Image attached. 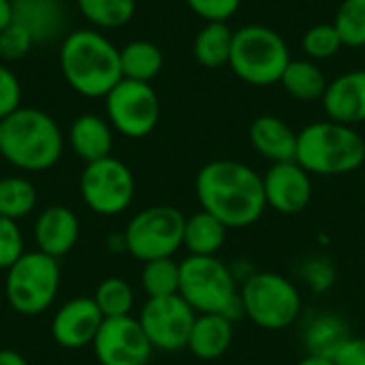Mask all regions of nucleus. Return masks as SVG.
<instances>
[{
    "mask_svg": "<svg viewBox=\"0 0 365 365\" xmlns=\"http://www.w3.org/2000/svg\"><path fill=\"white\" fill-rule=\"evenodd\" d=\"M105 317L94 297H77L64 304L51 321L53 340L64 349H81L92 344Z\"/></svg>",
    "mask_w": 365,
    "mask_h": 365,
    "instance_id": "obj_15",
    "label": "nucleus"
},
{
    "mask_svg": "<svg viewBox=\"0 0 365 365\" xmlns=\"http://www.w3.org/2000/svg\"><path fill=\"white\" fill-rule=\"evenodd\" d=\"M195 319L197 312L180 293L169 297H148L139 314L148 340L154 349L165 353H178L188 346Z\"/></svg>",
    "mask_w": 365,
    "mask_h": 365,
    "instance_id": "obj_12",
    "label": "nucleus"
},
{
    "mask_svg": "<svg viewBox=\"0 0 365 365\" xmlns=\"http://www.w3.org/2000/svg\"><path fill=\"white\" fill-rule=\"evenodd\" d=\"M233 344V321L220 314H197L188 351L203 361L220 359Z\"/></svg>",
    "mask_w": 365,
    "mask_h": 365,
    "instance_id": "obj_21",
    "label": "nucleus"
},
{
    "mask_svg": "<svg viewBox=\"0 0 365 365\" xmlns=\"http://www.w3.org/2000/svg\"><path fill=\"white\" fill-rule=\"evenodd\" d=\"M295 365H336L331 357H321V355H306L302 361H297Z\"/></svg>",
    "mask_w": 365,
    "mask_h": 365,
    "instance_id": "obj_41",
    "label": "nucleus"
},
{
    "mask_svg": "<svg viewBox=\"0 0 365 365\" xmlns=\"http://www.w3.org/2000/svg\"><path fill=\"white\" fill-rule=\"evenodd\" d=\"M186 216L173 205H152L135 214L124 231L126 250L148 263L169 259L184 246Z\"/></svg>",
    "mask_w": 365,
    "mask_h": 365,
    "instance_id": "obj_9",
    "label": "nucleus"
},
{
    "mask_svg": "<svg viewBox=\"0 0 365 365\" xmlns=\"http://www.w3.org/2000/svg\"><path fill=\"white\" fill-rule=\"evenodd\" d=\"M240 295L244 317L267 331L295 325L304 308L297 284L276 272H255L242 282Z\"/></svg>",
    "mask_w": 365,
    "mask_h": 365,
    "instance_id": "obj_7",
    "label": "nucleus"
},
{
    "mask_svg": "<svg viewBox=\"0 0 365 365\" xmlns=\"http://www.w3.org/2000/svg\"><path fill=\"white\" fill-rule=\"evenodd\" d=\"M34 38L30 36V32L26 28H21L19 24L11 21L9 26H4L0 30V58L6 62L13 60H21L24 56L30 53V49L34 47Z\"/></svg>",
    "mask_w": 365,
    "mask_h": 365,
    "instance_id": "obj_34",
    "label": "nucleus"
},
{
    "mask_svg": "<svg viewBox=\"0 0 365 365\" xmlns=\"http://www.w3.org/2000/svg\"><path fill=\"white\" fill-rule=\"evenodd\" d=\"M195 192L201 210L229 229H246L267 210L263 175L233 158H216L203 165L195 178Z\"/></svg>",
    "mask_w": 365,
    "mask_h": 365,
    "instance_id": "obj_1",
    "label": "nucleus"
},
{
    "mask_svg": "<svg viewBox=\"0 0 365 365\" xmlns=\"http://www.w3.org/2000/svg\"><path fill=\"white\" fill-rule=\"evenodd\" d=\"M34 240L41 252L58 259L73 250L79 240V220L73 210L51 205L43 210L34 222Z\"/></svg>",
    "mask_w": 365,
    "mask_h": 365,
    "instance_id": "obj_18",
    "label": "nucleus"
},
{
    "mask_svg": "<svg viewBox=\"0 0 365 365\" xmlns=\"http://www.w3.org/2000/svg\"><path fill=\"white\" fill-rule=\"evenodd\" d=\"M299 276L312 293H325L336 284V267L327 257H310L302 263Z\"/></svg>",
    "mask_w": 365,
    "mask_h": 365,
    "instance_id": "obj_33",
    "label": "nucleus"
},
{
    "mask_svg": "<svg viewBox=\"0 0 365 365\" xmlns=\"http://www.w3.org/2000/svg\"><path fill=\"white\" fill-rule=\"evenodd\" d=\"M13 21L30 32L34 43L64 38L66 9L62 0H11Z\"/></svg>",
    "mask_w": 365,
    "mask_h": 365,
    "instance_id": "obj_17",
    "label": "nucleus"
},
{
    "mask_svg": "<svg viewBox=\"0 0 365 365\" xmlns=\"http://www.w3.org/2000/svg\"><path fill=\"white\" fill-rule=\"evenodd\" d=\"M252 148L272 165L295 160L297 154V133L278 115L265 113L252 120L248 130Z\"/></svg>",
    "mask_w": 365,
    "mask_h": 365,
    "instance_id": "obj_19",
    "label": "nucleus"
},
{
    "mask_svg": "<svg viewBox=\"0 0 365 365\" xmlns=\"http://www.w3.org/2000/svg\"><path fill=\"white\" fill-rule=\"evenodd\" d=\"M163 64H165L163 51L152 41L137 38L120 47V66L124 79L150 83L163 71Z\"/></svg>",
    "mask_w": 365,
    "mask_h": 365,
    "instance_id": "obj_26",
    "label": "nucleus"
},
{
    "mask_svg": "<svg viewBox=\"0 0 365 365\" xmlns=\"http://www.w3.org/2000/svg\"><path fill=\"white\" fill-rule=\"evenodd\" d=\"M229 235V227L207 212H197L186 218L184 248L195 257H216Z\"/></svg>",
    "mask_w": 365,
    "mask_h": 365,
    "instance_id": "obj_22",
    "label": "nucleus"
},
{
    "mask_svg": "<svg viewBox=\"0 0 365 365\" xmlns=\"http://www.w3.org/2000/svg\"><path fill=\"white\" fill-rule=\"evenodd\" d=\"M141 287L148 297H169L180 293V263L169 259L148 261L141 272Z\"/></svg>",
    "mask_w": 365,
    "mask_h": 365,
    "instance_id": "obj_29",
    "label": "nucleus"
},
{
    "mask_svg": "<svg viewBox=\"0 0 365 365\" xmlns=\"http://www.w3.org/2000/svg\"><path fill=\"white\" fill-rule=\"evenodd\" d=\"M92 346L101 365H148L154 351L139 319L133 317L105 319Z\"/></svg>",
    "mask_w": 365,
    "mask_h": 365,
    "instance_id": "obj_13",
    "label": "nucleus"
},
{
    "mask_svg": "<svg viewBox=\"0 0 365 365\" xmlns=\"http://www.w3.org/2000/svg\"><path fill=\"white\" fill-rule=\"evenodd\" d=\"M364 64H365V47H364Z\"/></svg>",
    "mask_w": 365,
    "mask_h": 365,
    "instance_id": "obj_42",
    "label": "nucleus"
},
{
    "mask_svg": "<svg viewBox=\"0 0 365 365\" xmlns=\"http://www.w3.org/2000/svg\"><path fill=\"white\" fill-rule=\"evenodd\" d=\"M280 83L291 98L302 101V103H312V101L323 98L329 81H327L323 68L314 60L302 58V60L289 62Z\"/></svg>",
    "mask_w": 365,
    "mask_h": 365,
    "instance_id": "obj_25",
    "label": "nucleus"
},
{
    "mask_svg": "<svg viewBox=\"0 0 365 365\" xmlns=\"http://www.w3.org/2000/svg\"><path fill=\"white\" fill-rule=\"evenodd\" d=\"M79 13L94 30H115L126 26L137 11V0H75Z\"/></svg>",
    "mask_w": 365,
    "mask_h": 365,
    "instance_id": "obj_27",
    "label": "nucleus"
},
{
    "mask_svg": "<svg viewBox=\"0 0 365 365\" xmlns=\"http://www.w3.org/2000/svg\"><path fill=\"white\" fill-rule=\"evenodd\" d=\"M105 111L113 130L128 139H143L160 120V101L152 83L122 79L105 96Z\"/></svg>",
    "mask_w": 365,
    "mask_h": 365,
    "instance_id": "obj_10",
    "label": "nucleus"
},
{
    "mask_svg": "<svg viewBox=\"0 0 365 365\" xmlns=\"http://www.w3.org/2000/svg\"><path fill=\"white\" fill-rule=\"evenodd\" d=\"M21 107V83L13 68L0 62V120Z\"/></svg>",
    "mask_w": 365,
    "mask_h": 365,
    "instance_id": "obj_36",
    "label": "nucleus"
},
{
    "mask_svg": "<svg viewBox=\"0 0 365 365\" xmlns=\"http://www.w3.org/2000/svg\"><path fill=\"white\" fill-rule=\"evenodd\" d=\"M60 287V265L53 257L36 250L24 252L9 269L4 293L11 308L24 317L43 314L56 299Z\"/></svg>",
    "mask_w": 365,
    "mask_h": 365,
    "instance_id": "obj_8",
    "label": "nucleus"
},
{
    "mask_svg": "<svg viewBox=\"0 0 365 365\" xmlns=\"http://www.w3.org/2000/svg\"><path fill=\"white\" fill-rule=\"evenodd\" d=\"M0 365H28V364H26V359H24L19 353L4 349V351H0Z\"/></svg>",
    "mask_w": 365,
    "mask_h": 365,
    "instance_id": "obj_39",
    "label": "nucleus"
},
{
    "mask_svg": "<svg viewBox=\"0 0 365 365\" xmlns=\"http://www.w3.org/2000/svg\"><path fill=\"white\" fill-rule=\"evenodd\" d=\"M321 103L327 120L349 126L365 122V68L349 71L331 79Z\"/></svg>",
    "mask_w": 365,
    "mask_h": 365,
    "instance_id": "obj_16",
    "label": "nucleus"
},
{
    "mask_svg": "<svg viewBox=\"0 0 365 365\" xmlns=\"http://www.w3.org/2000/svg\"><path fill=\"white\" fill-rule=\"evenodd\" d=\"M233 32L227 21H205L192 41V56L203 68H222L229 64Z\"/></svg>",
    "mask_w": 365,
    "mask_h": 365,
    "instance_id": "obj_24",
    "label": "nucleus"
},
{
    "mask_svg": "<svg viewBox=\"0 0 365 365\" xmlns=\"http://www.w3.org/2000/svg\"><path fill=\"white\" fill-rule=\"evenodd\" d=\"M24 255V237L15 220L0 216V269H9Z\"/></svg>",
    "mask_w": 365,
    "mask_h": 365,
    "instance_id": "obj_35",
    "label": "nucleus"
},
{
    "mask_svg": "<svg viewBox=\"0 0 365 365\" xmlns=\"http://www.w3.org/2000/svg\"><path fill=\"white\" fill-rule=\"evenodd\" d=\"M186 4L205 21H229L240 11L242 0H186Z\"/></svg>",
    "mask_w": 365,
    "mask_h": 365,
    "instance_id": "obj_37",
    "label": "nucleus"
},
{
    "mask_svg": "<svg viewBox=\"0 0 365 365\" xmlns=\"http://www.w3.org/2000/svg\"><path fill=\"white\" fill-rule=\"evenodd\" d=\"M331 359L336 365H365V338L351 336Z\"/></svg>",
    "mask_w": 365,
    "mask_h": 365,
    "instance_id": "obj_38",
    "label": "nucleus"
},
{
    "mask_svg": "<svg viewBox=\"0 0 365 365\" xmlns=\"http://www.w3.org/2000/svg\"><path fill=\"white\" fill-rule=\"evenodd\" d=\"M291 60L284 36L269 26L248 24L233 32L229 66L248 86L280 83Z\"/></svg>",
    "mask_w": 365,
    "mask_h": 365,
    "instance_id": "obj_6",
    "label": "nucleus"
},
{
    "mask_svg": "<svg viewBox=\"0 0 365 365\" xmlns=\"http://www.w3.org/2000/svg\"><path fill=\"white\" fill-rule=\"evenodd\" d=\"M64 150L58 122L43 109L19 107L0 120V156L21 171L51 169Z\"/></svg>",
    "mask_w": 365,
    "mask_h": 365,
    "instance_id": "obj_3",
    "label": "nucleus"
},
{
    "mask_svg": "<svg viewBox=\"0 0 365 365\" xmlns=\"http://www.w3.org/2000/svg\"><path fill=\"white\" fill-rule=\"evenodd\" d=\"M265 201L278 214L295 216L304 212L312 201V178L297 163H276L263 175Z\"/></svg>",
    "mask_w": 365,
    "mask_h": 365,
    "instance_id": "obj_14",
    "label": "nucleus"
},
{
    "mask_svg": "<svg viewBox=\"0 0 365 365\" xmlns=\"http://www.w3.org/2000/svg\"><path fill=\"white\" fill-rule=\"evenodd\" d=\"M86 205L101 216H115L130 207L135 199V175L126 163L107 156L86 163L79 180Z\"/></svg>",
    "mask_w": 365,
    "mask_h": 365,
    "instance_id": "obj_11",
    "label": "nucleus"
},
{
    "mask_svg": "<svg viewBox=\"0 0 365 365\" xmlns=\"http://www.w3.org/2000/svg\"><path fill=\"white\" fill-rule=\"evenodd\" d=\"M349 338V323L334 312H321L312 317L304 329V346L308 349V355L334 357V353Z\"/></svg>",
    "mask_w": 365,
    "mask_h": 365,
    "instance_id": "obj_23",
    "label": "nucleus"
},
{
    "mask_svg": "<svg viewBox=\"0 0 365 365\" xmlns=\"http://www.w3.org/2000/svg\"><path fill=\"white\" fill-rule=\"evenodd\" d=\"M58 64L71 90L86 98H105L124 79L120 49L94 28H79L64 34Z\"/></svg>",
    "mask_w": 365,
    "mask_h": 365,
    "instance_id": "obj_2",
    "label": "nucleus"
},
{
    "mask_svg": "<svg viewBox=\"0 0 365 365\" xmlns=\"http://www.w3.org/2000/svg\"><path fill=\"white\" fill-rule=\"evenodd\" d=\"M336 30L342 36L344 47L364 49L365 47V0H342L336 19Z\"/></svg>",
    "mask_w": 365,
    "mask_h": 365,
    "instance_id": "obj_31",
    "label": "nucleus"
},
{
    "mask_svg": "<svg viewBox=\"0 0 365 365\" xmlns=\"http://www.w3.org/2000/svg\"><path fill=\"white\" fill-rule=\"evenodd\" d=\"M36 205V188L30 180L9 175L0 180V216L19 220Z\"/></svg>",
    "mask_w": 365,
    "mask_h": 365,
    "instance_id": "obj_28",
    "label": "nucleus"
},
{
    "mask_svg": "<svg viewBox=\"0 0 365 365\" xmlns=\"http://www.w3.org/2000/svg\"><path fill=\"white\" fill-rule=\"evenodd\" d=\"M94 302L105 319H118V317H130L135 295L126 280L107 278L98 284L94 293Z\"/></svg>",
    "mask_w": 365,
    "mask_h": 365,
    "instance_id": "obj_30",
    "label": "nucleus"
},
{
    "mask_svg": "<svg viewBox=\"0 0 365 365\" xmlns=\"http://www.w3.org/2000/svg\"><path fill=\"white\" fill-rule=\"evenodd\" d=\"M180 295L197 314H220L233 323L244 317L240 284L218 257L188 255L180 263Z\"/></svg>",
    "mask_w": 365,
    "mask_h": 365,
    "instance_id": "obj_5",
    "label": "nucleus"
},
{
    "mask_svg": "<svg viewBox=\"0 0 365 365\" xmlns=\"http://www.w3.org/2000/svg\"><path fill=\"white\" fill-rule=\"evenodd\" d=\"M295 160L310 175H346L365 163V139L349 124L312 122L297 133Z\"/></svg>",
    "mask_w": 365,
    "mask_h": 365,
    "instance_id": "obj_4",
    "label": "nucleus"
},
{
    "mask_svg": "<svg viewBox=\"0 0 365 365\" xmlns=\"http://www.w3.org/2000/svg\"><path fill=\"white\" fill-rule=\"evenodd\" d=\"M68 143L81 160L94 163V160L111 156L113 128L109 120L96 113H83L73 120L68 128Z\"/></svg>",
    "mask_w": 365,
    "mask_h": 365,
    "instance_id": "obj_20",
    "label": "nucleus"
},
{
    "mask_svg": "<svg viewBox=\"0 0 365 365\" xmlns=\"http://www.w3.org/2000/svg\"><path fill=\"white\" fill-rule=\"evenodd\" d=\"M302 47L310 60L319 62V60H329L338 56L344 43L334 24H314L304 32Z\"/></svg>",
    "mask_w": 365,
    "mask_h": 365,
    "instance_id": "obj_32",
    "label": "nucleus"
},
{
    "mask_svg": "<svg viewBox=\"0 0 365 365\" xmlns=\"http://www.w3.org/2000/svg\"><path fill=\"white\" fill-rule=\"evenodd\" d=\"M13 21V4L11 0H0V30Z\"/></svg>",
    "mask_w": 365,
    "mask_h": 365,
    "instance_id": "obj_40",
    "label": "nucleus"
}]
</instances>
